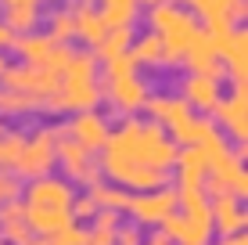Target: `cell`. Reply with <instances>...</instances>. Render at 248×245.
Masks as SVG:
<instances>
[{
	"label": "cell",
	"mask_w": 248,
	"mask_h": 245,
	"mask_svg": "<svg viewBox=\"0 0 248 245\" xmlns=\"http://www.w3.org/2000/svg\"><path fill=\"white\" fill-rule=\"evenodd\" d=\"M101 151H112V155L126 159V163L137 166H148V170H162L169 173L173 170V159H176V145L169 141V133L162 130L158 123H144L137 115H126L123 123L108 133L105 148Z\"/></svg>",
	"instance_id": "cell-1"
},
{
	"label": "cell",
	"mask_w": 248,
	"mask_h": 245,
	"mask_svg": "<svg viewBox=\"0 0 248 245\" xmlns=\"http://www.w3.org/2000/svg\"><path fill=\"white\" fill-rule=\"evenodd\" d=\"M54 98H58V112H90V108H97L101 83H97V58L90 50H72Z\"/></svg>",
	"instance_id": "cell-2"
},
{
	"label": "cell",
	"mask_w": 248,
	"mask_h": 245,
	"mask_svg": "<svg viewBox=\"0 0 248 245\" xmlns=\"http://www.w3.org/2000/svg\"><path fill=\"white\" fill-rule=\"evenodd\" d=\"M148 25H151V33H155L162 44H166L169 54H176V58H184V50L191 47V40L202 33L198 18H194L191 11H184V7L169 4V0L148 7Z\"/></svg>",
	"instance_id": "cell-3"
},
{
	"label": "cell",
	"mask_w": 248,
	"mask_h": 245,
	"mask_svg": "<svg viewBox=\"0 0 248 245\" xmlns=\"http://www.w3.org/2000/svg\"><path fill=\"white\" fill-rule=\"evenodd\" d=\"M65 126H47V130H36L32 137H25V145L18 151V163H15V177H25V180H36V177H47L58 166V137H62Z\"/></svg>",
	"instance_id": "cell-4"
},
{
	"label": "cell",
	"mask_w": 248,
	"mask_h": 245,
	"mask_svg": "<svg viewBox=\"0 0 248 245\" xmlns=\"http://www.w3.org/2000/svg\"><path fill=\"white\" fill-rule=\"evenodd\" d=\"M123 213H130V220L137 227H162L169 216L176 213V191L173 188H158V191H137L130 195Z\"/></svg>",
	"instance_id": "cell-5"
},
{
	"label": "cell",
	"mask_w": 248,
	"mask_h": 245,
	"mask_svg": "<svg viewBox=\"0 0 248 245\" xmlns=\"http://www.w3.org/2000/svg\"><path fill=\"white\" fill-rule=\"evenodd\" d=\"M62 126H65V123H62ZM58 166L65 170V180L83 184V188H93V184L101 180V163H97V155L87 151L83 145H76L65 130H62V137H58Z\"/></svg>",
	"instance_id": "cell-6"
},
{
	"label": "cell",
	"mask_w": 248,
	"mask_h": 245,
	"mask_svg": "<svg viewBox=\"0 0 248 245\" xmlns=\"http://www.w3.org/2000/svg\"><path fill=\"white\" fill-rule=\"evenodd\" d=\"M245 94H248L245 80H234L230 98H219V105L212 108V115H216L212 123H223V130L234 137L237 148H245V137H248V98Z\"/></svg>",
	"instance_id": "cell-7"
},
{
	"label": "cell",
	"mask_w": 248,
	"mask_h": 245,
	"mask_svg": "<svg viewBox=\"0 0 248 245\" xmlns=\"http://www.w3.org/2000/svg\"><path fill=\"white\" fill-rule=\"evenodd\" d=\"M76 198L72 184L65 180V177H36V180H29V188H25V206H40V209H68Z\"/></svg>",
	"instance_id": "cell-8"
},
{
	"label": "cell",
	"mask_w": 248,
	"mask_h": 245,
	"mask_svg": "<svg viewBox=\"0 0 248 245\" xmlns=\"http://www.w3.org/2000/svg\"><path fill=\"white\" fill-rule=\"evenodd\" d=\"M101 98H108V105H112L115 112L137 115L144 108V101L151 98V90H148V83H144L140 76H126V80H105Z\"/></svg>",
	"instance_id": "cell-9"
},
{
	"label": "cell",
	"mask_w": 248,
	"mask_h": 245,
	"mask_svg": "<svg viewBox=\"0 0 248 245\" xmlns=\"http://www.w3.org/2000/svg\"><path fill=\"white\" fill-rule=\"evenodd\" d=\"M212 47H216V58L219 65H223V72H230V80H245L248 72V33L241 29V25H234L230 33H223V36H209Z\"/></svg>",
	"instance_id": "cell-10"
},
{
	"label": "cell",
	"mask_w": 248,
	"mask_h": 245,
	"mask_svg": "<svg viewBox=\"0 0 248 245\" xmlns=\"http://www.w3.org/2000/svg\"><path fill=\"white\" fill-rule=\"evenodd\" d=\"M65 133L76 141V145H83L87 151H93L97 155L101 148H105V141H108V119L97 112V108H90V112H72V119L65 123Z\"/></svg>",
	"instance_id": "cell-11"
},
{
	"label": "cell",
	"mask_w": 248,
	"mask_h": 245,
	"mask_svg": "<svg viewBox=\"0 0 248 245\" xmlns=\"http://www.w3.org/2000/svg\"><path fill=\"white\" fill-rule=\"evenodd\" d=\"M223 90H219V80L216 76H198V72H187V80L180 83V101L191 112L198 115H212V108L219 105Z\"/></svg>",
	"instance_id": "cell-12"
},
{
	"label": "cell",
	"mask_w": 248,
	"mask_h": 245,
	"mask_svg": "<svg viewBox=\"0 0 248 245\" xmlns=\"http://www.w3.org/2000/svg\"><path fill=\"white\" fill-rule=\"evenodd\" d=\"M209 224L212 231L219 234V238H227V234H241L248 216H245V206L237 195H216L209 198Z\"/></svg>",
	"instance_id": "cell-13"
},
{
	"label": "cell",
	"mask_w": 248,
	"mask_h": 245,
	"mask_svg": "<svg viewBox=\"0 0 248 245\" xmlns=\"http://www.w3.org/2000/svg\"><path fill=\"white\" fill-rule=\"evenodd\" d=\"M180 62L187 65V72H198V76H216V80H223V65H219L216 47H212V40H209V33H205V29L191 40V47L184 50V58H180Z\"/></svg>",
	"instance_id": "cell-14"
},
{
	"label": "cell",
	"mask_w": 248,
	"mask_h": 245,
	"mask_svg": "<svg viewBox=\"0 0 248 245\" xmlns=\"http://www.w3.org/2000/svg\"><path fill=\"white\" fill-rule=\"evenodd\" d=\"M0 242L4 245H29L32 242V231L25 224V202L22 198H11L0 206Z\"/></svg>",
	"instance_id": "cell-15"
},
{
	"label": "cell",
	"mask_w": 248,
	"mask_h": 245,
	"mask_svg": "<svg viewBox=\"0 0 248 245\" xmlns=\"http://www.w3.org/2000/svg\"><path fill=\"white\" fill-rule=\"evenodd\" d=\"M173 166H176V184H180V188H202V184H205V173H209V159H205V151H202L198 145H191V148H176Z\"/></svg>",
	"instance_id": "cell-16"
},
{
	"label": "cell",
	"mask_w": 248,
	"mask_h": 245,
	"mask_svg": "<svg viewBox=\"0 0 248 245\" xmlns=\"http://www.w3.org/2000/svg\"><path fill=\"white\" fill-rule=\"evenodd\" d=\"M140 112H148L151 123H158L162 130L169 133V130H176V126H180L187 115H191V108H187L180 98H148Z\"/></svg>",
	"instance_id": "cell-17"
},
{
	"label": "cell",
	"mask_w": 248,
	"mask_h": 245,
	"mask_svg": "<svg viewBox=\"0 0 248 245\" xmlns=\"http://www.w3.org/2000/svg\"><path fill=\"white\" fill-rule=\"evenodd\" d=\"M72 22H76V36H79L90 50L97 47V44H101V36L108 33V25H105V18L97 15V7L87 4V0H79V4L72 7Z\"/></svg>",
	"instance_id": "cell-18"
},
{
	"label": "cell",
	"mask_w": 248,
	"mask_h": 245,
	"mask_svg": "<svg viewBox=\"0 0 248 245\" xmlns=\"http://www.w3.org/2000/svg\"><path fill=\"white\" fill-rule=\"evenodd\" d=\"M40 22V0H11L4 4V25L15 36H29Z\"/></svg>",
	"instance_id": "cell-19"
},
{
	"label": "cell",
	"mask_w": 248,
	"mask_h": 245,
	"mask_svg": "<svg viewBox=\"0 0 248 245\" xmlns=\"http://www.w3.org/2000/svg\"><path fill=\"white\" fill-rule=\"evenodd\" d=\"M209 133H216V123H212V115L191 112L180 126H176V130H169V141H173L176 148H191V145H202Z\"/></svg>",
	"instance_id": "cell-20"
},
{
	"label": "cell",
	"mask_w": 248,
	"mask_h": 245,
	"mask_svg": "<svg viewBox=\"0 0 248 245\" xmlns=\"http://www.w3.org/2000/svg\"><path fill=\"white\" fill-rule=\"evenodd\" d=\"M25 224H29L32 234H58L62 227L72 224V213L68 209H40V206H25Z\"/></svg>",
	"instance_id": "cell-21"
},
{
	"label": "cell",
	"mask_w": 248,
	"mask_h": 245,
	"mask_svg": "<svg viewBox=\"0 0 248 245\" xmlns=\"http://www.w3.org/2000/svg\"><path fill=\"white\" fill-rule=\"evenodd\" d=\"M133 50V58H137V65H151V69H158V65H180V58L176 54H169L166 44L155 36V33H148V36H140L137 44L130 47Z\"/></svg>",
	"instance_id": "cell-22"
},
{
	"label": "cell",
	"mask_w": 248,
	"mask_h": 245,
	"mask_svg": "<svg viewBox=\"0 0 248 245\" xmlns=\"http://www.w3.org/2000/svg\"><path fill=\"white\" fill-rule=\"evenodd\" d=\"M191 15H198L202 22H209V18H219V15H230L237 25H241L245 18V0H191Z\"/></svg>",
	"instance_id": "cell-23"
},
{
	"label": "cell",
	"mask_w": 248,
	"mask_h": 245,
	"mask_svg": "<svg viewBox=\"0 0 248 245\" xmlns=\"http://www.w3.org/2000/svg\"><path fill=\"white\" fill-rule=\"evenodd\" d=\"M97 15L105 18L108 29H123V25H133V22H137L140 4H137V0H101Z\"/></svg>",
	"instance_id": "cell-24"
},
{
	"label": "cell",
	"mask_w": 248,
	"mask_h": 245,
	"mask_svg": "<svg viewBox=\"0 0 248 245\" xmlns=\"http://www.w3.org/2000/svg\"><path fill=\"white\" fill-rule=\"evenodd\" d=\"M130 47H133V25H123V29H108L90 54L97 58V62H108V58L123 54V50H130Z\"/></svg>",
	"instance_id": "cell-25"
},
{
	"label": "cell",
	"mask_w": 248,
	"mask_h": 245,
	"mask_svg": "<svg viewBox=\"0 0 248 245\" xmlns=\"http://www.w3.org/2000/svg\"><path fill=\"white\" fill-rule=\"evenodd\" d=\"M90 202L97 209H115V213H123L126 202H130V191L119 188V184H112V180H97L90 188Z\"/></svg>",
	"instance_id": "cell-26"
},
{
	"label": "cell",
	"mask_w": 248,
	"mask_h": 245,
	"mask_svg": "<svg viewBox=\"0 0 248 245\" xmlns=\"http://www.w3.org/2000/svg\"><path fill=\"white\" fill-rule=\"evenodd\" d=\"M15 50L22 54L25 65H44L47 54L54 50V44H50L44 33H29V36H18V40H15Z\"/></svg>",
	"instance_id": "cell-27"
},
{
	"label": "cell",
	"mask_w": 248,
	"mask_h": 245,
	"mask_svg": "<svg viewBox=\"0 0 248 245\" xmlns=\"http://www.w3.org/2000/svg\"><path fill=\"white\" fill-rule=\"evenodd\" d=\"M44 36L50 40V44H65V47H68V40L76 36L72 7H62V11H54V15H50V22H47V33H44Z\"/></svg>",
	"instance_id": "cell-28"
},
{
	"label": "cell",
	"mask_w": 248,
	"mask_h": 245,
	"mask_svg": "<svg viewBox=\"0 0 248 245\" xmlns=\"http://www.w3.org/2000/svg\"><path fill=\"white\" fill-rule=\"evenodd\" d=\"M137 58H133V50H123V54H115V58H108L105 62V80H126V76H137Z\"/></svg>",
	"instance_id": "cell-29"
},
{
	"label": "cell",
	"mask_w": 248,
	"mask_h": 245,
	"mask_svg": "<svg viewBox=\"0 0 248 245\" xmlns=\"http://www.w3.org/2000/svg\"><path fill=\"white\" fill-rule=\"evenodd\" d=\"M22 145H25V133H0V166L4 170H15Z\"/></svg>",
	"instance_id": "cell-30"
},
{
	"label": "cell",
	"mask_w": 248,
	"mask_h": 245,
	"mask_svg": "<svg viewBox=\"0 0 248 245\" xmlns=\"http://www.w3.org/2000/svg\"><path fill=\"white\" fill-rule=\"evenodd\" d=\"M47 238L54 245H87V227H83V224H68L58 234H47Z\"/></svg>",
	"instance_id": "cell-31"
},
{
	"label": "cell",
	"mask_w": 248,
	"mask_h": 245,
	"mask_svg": "<svg viewBox=\"0 0 248 245\" xmlns=\"http://www.w3.org/2000/svg\"><path fill=\"white\" fill-rule=\"evenodd\" d=\"M11 198H22V180H18L15 173L0 170V206H4V202H11Z\"/></svg>",
	"instance_id": "cell-32"
},
{
	"label": "cell",
	"mask_w": 248,
	"mask_h": 245,
	"mask_svg": "<svg viewBox=\"0 0 248 245\" xmlns=\"http://www.w3.org/2000/svg\"><path fill=\"white\" fill-rule=\"evenodd\" d=\"M68 213H72V224H83V220H93V213H97V206L90 202V195H79L72 198V206H68Z\"/></svg>",
	"instance_id": "cell-33"
},
{
	"label": "cell",
	"mask_w": 248,
	"mask_h": 245,
	"mask_svg": "<svg viewBox=\"0 0 248 245\" xmlns=\"http://www.w3.org/2000/svg\"><path fill=\"white\" fill-rule=\"evenodd\" d=\"M140 238H144V234H140L137 224H119L115 227V245H144Z\"/></svg>",
	"instance_id": "cell-34"
},
{
	"label": "cell",
	"mask_w": 248,
	"mask_h": 245,
	"mask_svg": "<svg viewBox=\"0 0 248 245\" xmlns=\"http://www.w3.org/2000/svg\"><path fill=\"white\" fill-rule=\"evenodd\" d=\"M119 224H123V213H115V209H97V213H93V227H105V231H115Z\"/></svg>",
	"instance_id": "cell-35"
},
{
	"label": "cell",
	"mask_w": 248,
	"mask_h": 245,
	"mask_svg": "<svg viewBox=\"0 0 248 245\" xmlns=\"http://www.w3.org/2000/svg\"><path fill=\"white\" fill-rule=\"evenodd\" d=\"M87 245H115V231H105V227H90V231H87Z\"/></svg>",
	"instance_id": "cell-36"
},
{
	"label": "cell",
	"mask_w": 248,
	"mask_h": 245,
	"mask_svg": "<svg viewBox=\"0 0 248 245\" xmlns=\"http://www.w3.org/2000/svg\"><path fill=\"white\" fill-rule=\"evenodd\" d=\"M15 40H18V36H15V33L7 29L4 22H0V50H11V47H15Z\"/></svg>",
	"instance_id": "cell-37"
},
{
	"label": "cell",
	"mask_w": 248,
	"mask_h": 245,
	"mask_svg": "<svg viewBox=\"0 0 248 245\" xmlns=\"http://www.w3.org/2000/svg\"><path fill=\"white\" fill-rule=\"evenodd\" d=\"M216 245H248V238H245V231H241V234H227V238H219Z\"/></svg>",
	"instance_id": "cell-38"
},
{
	"label": "cell",
	"mask_w": 248,
	"mask_h": 245,
	"mask_svg": "<svg viewBox=\"0 0 248 245\" xmlns=\"http://www.w3.org/2000/svg\"><path fill=\"white\" fill-rule=\"evenodd\" d=\"M29 245H54V242L44 238V234H32V242H29Z\"/></svg>",
	"instance_id": "cell-39"
},
{
	"label": "cell",
	"mask_w": 248,
	"mask_h": 245,
	"mask_svg": "<svg viewBox=\"0 0 248 245\" xmlns=\"http://www.w3.org/2000/svg\"><path fill=\"white\" fill-rule=\"evenodd\" d=\"M7 69H11V62H7V54H4V50H0V76H4Z\"/></svg>",
	"instance_id": "cell-40"
},
{
	"label": "cell",
	"mask_w": 248,
	"mask_h": 245,
	"mask_svg": "<svg viewBox=\"0 0 248 245\" xmlns=\"http://www.w3.org/2000/svg\"><path fill=\"white\" fill-rule=\"evenodd\" d=\"M140 7H155V4H162V0H137Z\"/></svg>",
	"instance_id": "cell-41"
},
{
	"label": "cell",
	"mask_w": 248,
	"mask_h": 245,
	"mask_svg": "<svg viewBox=\"0 0 248 245\" xmlns=\"http://www.w3.org/2000/svg\"><path fill=\"white\" fill-rule=\"evenodd\" d=\"M148 245H169V242H148Z\"/></svg>",
	"instance_id": "cell-42"
},
{
	"label": "cell",
	"mask_w": 248,
	"mask_h": 245,
	"mask_svg": "<svg viewBox=\"0 0 248 245\" xmlns=\"http://www.w3.org/2000/svg\"><path fill=\"white\" fill-rule=\"evenodd\" d=\"M0 133H4V115H0Z\"/></svg>",
	"instance_id": "cell-43"
},
{
	"label": "cell",
	"mask_w": 248,
	"mask_h": 245,
	"mask_svg": "<svg viewBox=\"0 0 248 245\" xmlns=\"http://www.w3.org/2000/svg\"><path fill=\"white\" fill-rule=\"evenodd\" d=\"M4 4H11V0H4Z\"/></svg>",
	"instance_id": "cell-44"
},
{
	"label": "cell",
	"mask_w": 248,
	"mask_h": 245,
	"mask_svg": "<svg viewBox=\"0 0 248 245\" xmlns=\"http://www.w3.org/2000/svg\"><path fill=\"white\" fill-rule=\"evenodd\" d=\"M87 4H93V0H87Z\"/></svg>",
	"instance_id": "cell-45"
},
{
	"label": "cell",
	"mask_w": 248,
	"mask_h": 245,
	"mask_svg": "<svg viewBox=\"0 0 248 245\" xmlns=\"http://www.w3.org/2000/svg\"><path fill=\"white\" fill-rule=\"evenodd\" d=\"M0 170H4V166H0Z\"/></svg>",
	"instance_id": "cell-46"
}]
</instances>
